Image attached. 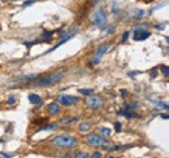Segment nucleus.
Wrapping results in <instances>:
<instances>
[{
  "label": "nucleus",
  "instance_id": "39448f33",
  "mask_svg": "<svg viewBox=\"0 0 169 158\" xmlns=\"http://www.w3.org/2000/svg\"><path fill=\"white\" fill-rule=\"evenodd\" d=\"M85 140L87 144L94 145V147H107L108 145L107 140L100 137V136H98V135H89V136H86Z\"/></svg>",
  "mask_w": 169,
  "mask_h": 158
},
{
  "label": "nucleus",
  "instance_id": "2eb2a0df",
  "mask_svg": "<svg viewBox=\"0 0 169 158\" xmlns=\"http://www.w3.org/2000/svg\"><path fill=\"white\" fill-rule=\"evenodd\" d=\"M29 100H30L31 104H39V102L42 101V98H41V96H39V95L30 93V95H29Z\"/></svg>",
  "mask_w": 169,
  "mask_h": 158
},
{
  "label": "nucleus",
  "instance_id": "aec40b11",
  "mask_svg": "<svg viewBox=\"0 0 169 158\" xmlns=\"http://www.w3.org/2000/svg\"><path fill=\"white\" fill-rule=\"evenodd\" d=\"M135 12H137V16H135V18H137V19H142V18H143V14H144V12H143L142 9H137Z\"/></svg>",
  "mask_w": 169,
  "mask_h": 158
},
{
  "label": "nucleus",
  "instance_id": "c756f323",
  "mask_svg": "<svg viewBox=\"0 0 169 158\" xmlns=\"http://www.w3.org/2000/svg\"><path fill=\"white\" fill-rule=\"evenodd\" d=\"M46 119H35L34 121V123H42V122H44Z\"/></svg>",
  "mask_w": 169,
  "mask_h": 158
},
{
  "label": "nucleus",
  "instance_id": "6ab92c4d",
  "mask_svg": "<svg viewBox=\"0 0 169 158\" xmlns=\"http://www.w3.org/2000/svg\"><path fill=\"white\" fill-rule=\"evenodd\" d=\"M77 118H65V119H62L61 122V124H69V123H72V122H74Z\"/></svg>",
  "mask_w": 169,
  "mask_h": 158
},
{
  "label": "nucleus",
  "instance_id": "1a4fd4ad",
  "mask_svg": "<svg viewBox=\"0 0 169 158\" xmlns=\"http://www.w3.org/2000/svg\"><path fill=\"white\" fill-rule=\"evenodd\" d=\"M86 105L91 109H99L101 105V98L99 96H91V95H89V97L86 98Z\"/></svg>",
  "mask_w": 169,
  "mask_h": 158
},
{
  "label": "nucleus",
  "instance_id": "7c9ffc66",
  "mask_svg": "<svg viewBox=\"0 0 169 158\" xmlns=\"http://www.w3.org/2000/svg\"><path fill=\"white\" fill-rule=\"evenodd\" d=\"M156 74H158V73H156V70H154V72L151 73V77H152V78H156Z\"/></svg>",
  "mask_w": 169,
  "mask_h": 158
},
{
  "label": "nucleus",
  "instance_id": "ddd939ff",
  "mask_svg": "<svg viewBox=\"0 0 169 158\" xmlns=\"http://www.w3.org/2000/svg\"><path fill=\"white\" fill-rule=\"evenodd\" d=\"M90 127H91V124H90V122H82L80 124V127H78V131L80 132H87L90 131Z\"/></svg>",
  "mask_w": 169,
  "mask_h": 158
},
{
  "label": "nucleus",
  "instance_id": "f3484780",
  "mask_svg": "<svg viewBox=\"0 0 169 158\" xmlns=\"http://www.w3.org/2000/svg\"><path fill=\"white\" fill-rule=\"evenodd\" d=\"M78 92H80L81 95H85V96H89V95H92L94 91L89 89V88H81V89H78Z\"/></svg>",
  "mask_w": 169,
  "mask_h": 158
},
{
  "label": "nucleus",
  "instance_id": "c85d7f7f",
  "mask_svg": "<svg viewBox=\"0 0 169 158\" xmlns=\"http://www.w3.org/2000/svg\"><path fill=\"white\" fill-rule=\"evenodd\" d=\"M91 157H95V158H98V157H101V153H94V154H92Z\"/></svg>",
  "mask_w": 169,
  "mask_h": 158
},
{
  "label": "nucleus",
  "instance_id": "393cba45",
  "mask_svg": "<svg viewBox=\"0 0 169 158\" xmlns=\"http://www.w3.org/2000/svg\"><path fill=\"white\" fill-rule=\"evenodd\" d=\"M74 157H81V158H86V157H90V154H87V153H77V154H74Z\"/></svg>",
  "mask_w": 169,
  "mask_h": 158
},
{
  "label": "nucleus",
  "instance_id": "6e6552de",
  "mask_svg": "<svg viewBox=\"0 0 169 158\" xmlns=\"http://www.w3.org/2000/svg\"><path fill=\"white\" fill-rule=\"evenodd\" d=\"M108 48H109V43H105V44L100 45L99 48L96 49V52H95V54H94V57H92V65H98V64H99L101 56L107 52Z\"/></svg>",
  "mask_w": 169,
  "mask_h": 158
},
{
  "label": "nucleus",
  "instance_id": "0eeeda50",
  "mask_svg": "<svg viewBox=\"0 0 169 158\" xmlns=\"http://www.w3.org/2000/svg\"><path fill=\"white\" fill-rule=\"evenodd\" d=\"M76 34H77V29H73V30H70V31H68V33H66V34H61V40L57 44H55V45H53V47H52V48H51V49H48V51H47L46 53H48V52H52V51H55L56 48H59V47H60L61 44H64V43L69 42L70 39H72V38H73V37H74V35H76Z\"/></svg>",
  "mask_w": 169,
  "mask_h": 158
},
{
  "label": "nucleus",
  "instance_id": "5701e85b",
  "mask_svg": "<svg viewBox=\"0 0 169 158\" xmlns=\"http://www.w3.org/2000/svg\"><path fill=\"white\" fill-rule=\"evenodd\" d=\"M51 37H52V31H44V33H43V38L44 39H48Z\"/></svg>",
  "mask_w": 169,
  "mask_h": 158
},
{
  "label": "nucleus",
  "instance_id": "20e7f679",
  "mask_svg": "<svg viewBox=\"0 0 169 158\" xmlns=\"http://www.w3.org/2000/svg\"><path fill=\"white\" fill-rule=\"evenodd\" d=\"M148 25H139L135 26L134 29V40L139 42V40H146V39L150 37V31H147Z\"/></svg>",
  "mask_w": 169,
  "mask_h": 158
},
{
  "label": "nucleus",
  "instance_id": "cd10ccee",
  "mask_svg": "<svg viewBox=\"0 0 169 158\" xmlns=\"http://www.w3.org/2000/svg\"><path fill=\"white\" fill-rule=\"evenodd\" d=\"M120 93H121V96H126V95H128V91H126V89H122V91H120Z\"/></svg>",
  "mask_w": 169,
  "mask_h": 158
},
{
  "label": "nucleus",
  "instance_id": "f8f14e48",
  "mask_svg": "<svg viewBox=\"0 0 169 158\" xmlns=\"http://www.w3.org/2000/svg\"><path fill=\"white\" fill-rule=\"evenodd\" d=\"M47 110H48L50 114H52V116H55V114H59V112H60V108H59L57 104H48V106H47Z\"/></svg>",
  "mask_w": 169,
  "mask_h": 158
},
{
  "label": "nucleus",
  "instance_id": "9d476101",
  "mask_svg": "<svg viewBox=\"0 0 169 158\" xmlns=\"http://www.w3.org/2000/svg\"><path fill=\"white\" fill-rule=\"evenodd\" d=\"M117 114H119V116H124L125 118H129V119L138 117L137 116V113H134V110H129V109H122V110H120Z\"/></svg>",
  "mask_w": 169,
  "mask_h": 158
},
{
  "label": "nucleus",
  "instance_id": "f704fd0d",
  "mask_svg": "<svg viewBox=\"0 0 169 158\" xmlns=\"http://www.w3.org/2000/svg\"><path fill=\"white\" fill-rule=\"evenodd\" d=\"M12 1H20V0H12Z\"/></svg>",
  "mask_w": 169,
  "mask_h": 158
},
{
  "label": "nucleus",
  "instance_id": "dca6fc26",
  "mask_svg": "<svg viewBox=\"0 0 169 158\" xmlns=\"http://www.w3.org/2000/svg\"><path fill=\"white\" fill-rule=\"evenodd\" d=\"M98 131H99L100 132V135H103V136H111V130H109V128H107V127H99V128H98Z\"/></svg>",
  "mask_w": 169,
  "mask_h": 158
},
{
  "label": "nucleus",
  "instance_id": "bb28decb",
  "mask_svg": "<svg viewBox=\"0 0 169 158\" xmlns=\"http://www.w3.org/2000/svg\"><path fill=\"white\" fill-rule=\"evenodd\" d=\"M34 3V0H30V1H26V3H23L22 4V7H27V5H31V4Z\"/></svg>",
  "mask_w": 169,
  "mask_h": 158
},
{
  "label": "nucleus",
  "instance_id": "a878e982",
  "mask_svg": "<svg viewBox=\"0 0 169 158\" xmlns=\"http://www.w3.org/2000/svg\"><path fill=\"white\" fill-rule=\"evenodd\" d=\"M129 35H130V33L129 31H125L124 35H122V42H126L128 39H129Z\"/></svg>",
  "mask_w": 169,
  "mask_h": 158
},
{
  "label": "nucleus",
  "instance_id": "9b49d317",
  "mask_svg": "<svg viewBox=\"0 0 169 158\" xmlns=\"http://www.w3.org/2000/svg\"><path fill=\"white\" fill-rule=\"evenodd\" d=\"M152 104H155L159 109H164V110H168V104L167 102H163L161 100H158V98H151L150 100Z\"/></svg>",
  "mask_w": 169,
  "mask_h": 158
},
{
  "label": "nucleus",
  "instance_id": "4be33fe9",
  "mask_svg": "<svg viewBox=\"0 0 169 158\" xmlns=\"http://www.w3.org/2000/svg\"><path fill=\"white\" fill-rule=\"evenodd\" d=\"M115 130H116V132H121V130H122V126H121V123L116 122V123H115Z\"/></svg>",
  "mask_w": 169,
  "mask_h": 158
},
{
  "label": "nucleus",
  "instance_id": "f257e3e1",
  "mask_svg": "<svg viewBox=\"0 0 169 158\" xmlns=\"http://www.w3.org/2000/svg\"><path fill=\"white\" fill-rule=\"evenodd\" d=\"M52 144L59 148H74L77 145V140L70 135H59L52 139Z\"/></svg>",
  "mask_w": 169,
  "mask_h": 158
},
{
  "label": "nucleus",
  "instance_id": "473e14b6",
  "mask_svg": "<svg viewBox=\"0 0 169 158\" xmlns=\"http://www.w3.org/2000/svg\"><path fill=\"white\" fill-rule=\"evenodd\" d=\"M0 156H3V157H11L9 154H7V153H0Z\"/></svg>",
  "mask_w": 169,
  "mask_h": 158
},
{
  "label": "nucleus",
  "instance_id": "72a5a7b5",
  "mask_svg": "<svg viewBox=\"0 0 169 158\" xmlns=\"http://www.w3.org/2000/svg\"><path fill=\"white\" fill-rule=\"evenodd\" d=\"M92 1H94V3H98V1H99V0H92Z\"/></svg>",
  "mask_w": 169,
  "mask_h": 158
},
{
  "label": "nucleus",
  "instance_id": "b1692460",
  "mask_svg": "<svg viewBox=\"0 0 169 158\" xmlns=\"http://www.w3.org/2000/svg\"><path fill=\"white\" fill-rule=\"evenodd\" d=\"M163 75L165 77V78H168V75H169V70H168V66H163Z\"/></svg>",
  "mask_w": 169,
  "mask_h": 158
},
{
  "label": "nucleus",
  "instance_id": "423d86ee",
  "mask_svg": "<svg viewBox=\"0 0 169 158\" xmlns=\"http://www.w3.org/2000/svg\"><path fill=\"white\" fill-rule=\"evenodd\" d=\"M57 102L64 106H70V105H74L78 102V97L76 96H72V95H59L57 96Z\"/></svg>",
  "mask_w": 169,
  "mask_h": 158
},
{
  "label": "nucleus",
  "instance_id": "7ed1b4c3",
  "mask_svg": "<svg viewBox=\"0 0 169 158\" xmlns=\"http://www.w3.org/2000/svg\"><path fill=\"white\" fill-rule=\"evenodd\" d=\"M91 22L99 29H104L105 23H107V13H105L104 8H96L95 10L90 16Z\"/></svg>",
  "mask_w": 169,
  "mask_h": 158
},
{
  "label": "nucleus",
  "instance_id": "2f4dec72",
  "mask_svg": "<svg viewBox=\"0 0 169 158\" xmlns=\"http://www.w3.org/2000/svg\"><path fill=\"white\" fill-rule=\"evenodd\" d=\"M161 118L163 119H168V114H161Z\"/></svg>",
  "mask_w": 169,
  "mask_h": 158
},
{
  "label": "nucleus",
  "instance_id": "c9c22d12",
  "mask_svg": "<svg viewBox=\"0 0 169 158\" xmlns=\"http://www.w3.org/2000/svg\"><path fill=\"white\" fill-rule=\"evenodd\" d=\"M0 30H2V26H0Z\"/></svg>",
  "mask_w": 169,
  "mask_h": 158
},
{
  "label": "nucleus",
  "instance_id": "a211bd4d",
  "mask_svg": "<svg viewBox=\"0 0 169 158\" xmlns=\"http://www.w3.org/2000/svg\"><path fill=\"white\" fill-rule=\"evenodd\" d=\"M35 78H38L37 74H29V75H23L22 77L23 80H31V79H35Z\"/></svg>",
  "mask_w": 169,
  "mask_h": 158
},
{
  "label": "nucleus",
  "instance_id": "f03ea898",
  "mask_svg": "<svg viewBox=\"0 0 169 158\" xmlns=\"http://www.w3.org/2000/svg\"><path fill=\"white\" fill-rule=\"evenodd\" d=\"M64 70H59L56 73H52L50 75H46V77H42L37 80V84L41 86V87H48V86H52L55 83H57L59 80H61L62 77H64Z\"/></svg>",
  "mask_w": 169,
  "mask_h": 158
},
{
  "label": "nucleus",
  "instance_id": "4468645a",
  "mask_svg": "<svg viewBox=\"0 0 169 158\" xmlns=\"http://www.w3.org/2000/svg\"><path fill=\"white\" fill-rule=\"evenodd\" d=\"M59 127L57 123H51V124H46L43 126V127H41L38 130V131H52V130H56Z\"/></svg>",
  "mask_w": 169,
  "mask_h": 158
},
{
  "label": "nucleus",
  "instance_id": "412c9836",
  "mask_svg": "<svg viewBox=\"0 0 169 158\" xmlns=\"http://www.w3.org/2000/svg\"><path fill=\"white\" fill-rule=\"evenodd\" d=\"M14 102H16V97L13 96V95H11L9 98H8V101H7V104H8V105H13Z\"/></svg>",
  "mask_w": 169,
  "mask_h": 158
}]
</instances>
